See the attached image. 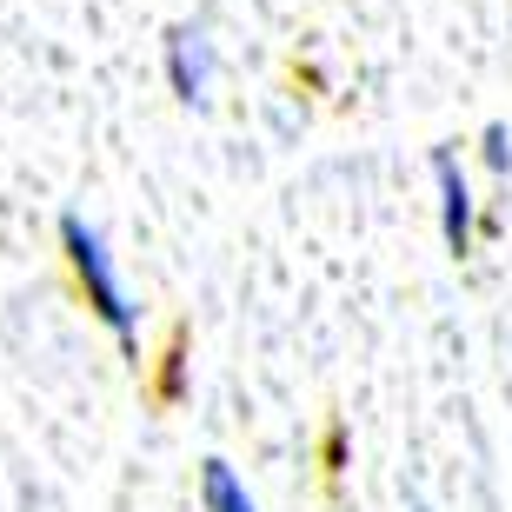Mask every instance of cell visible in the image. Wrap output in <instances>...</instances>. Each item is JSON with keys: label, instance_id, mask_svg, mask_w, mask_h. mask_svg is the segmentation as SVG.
<instances>
[{"label": "cell", "instance_id": "obj_1", "mask_svg": "<svg viewBox=\"0 0 512 512\" xmlns=\"http://www.w3.org/2000/svg\"><path fill=\"white\" fill-rule=\"evenodd\" d=\"M60 253H67V266H74V280H80V293H87V306H94V320L107 326L127 353H140V320H133V300H127V280H120V266H114L107 233H100L94 220L67 213V220H60Z\"/></svg>", "mask_w": 512, "mask_h": 512}, {"label": "cell", "instance_id": "obj_2", "mask_svg": "<svg viewBox=\"0 0 512 512\" xmlns=\"http://www.w3.org/2000/svg\"><path fill=\"white\" fill-rule=\"evenodd\" d=\"M213 74H220V60H213V40L200 20H180L167 34V87L180 107H207L213 100Z\"/></svg>", "mask_w": 512, "mask_h": 512}, {"label": "cell", "instance_id": "obj_3", "mask_svg": "<svg viewBox=\"0 0 512 512\" xmlns=\"http://www.w3.org/2000/svg\"><path fill=\"white\" fill-rule=\"evenodd\" d=\"M433 187H439V233H446V253L466 260L473 253V233H479V200H473V180L459 167L453 147H433Z\"/></svg>", "mask_w": 512, "mask_h": 512}, {"label": "cell", "instance_id": "obj_4", "mask_svg": "<svg viewBox=\"0 0 512 512\" xmlns=\"http://www.w3.org/2000/svg\"><path fill=\"white\" fill-rule=\"evenodd\" d=\"M200 506L207 512H260V499L247 493V479L233 473L227 459H207L200 466Z\"/></svg>", "mask_w": 512, "mask_h": 512}, {"label": "cell", "instance_id": "obj_5", "mask_svg": "<svg viewBox=\"0 0 512 512\" xmlns=\"http://www.w3.org/2000/svg\"><path fill=\"white\" fill-rule=\"evenodd\" d=\"M160 399H167V406L187 399V333H173L167 360H160Z\"/></svg>", "mask_w": 512, "mask_h": 512}, {"label": "cell", "instance_id": "obj_6", "mask_svg": "<svg viewBox=\"0 0 512 512\" xmlns=\"http://www.w3.org/2000/svg\"><path fill=\"white\" fill-rule=\"evenodd\" d=\"M486 167H493V173H512V133L499 127V120L486 127Z\"/></svg>", "mask_w": 512, "mask_h": 512}, {"label": "cell", "instance_id": "obj_7", "mask_svg": "<svg viewBox=\"0 0 512 512\" xmlns=\"http://www.w3.org/2000/svg\"><path fill=\"white\" fill-rule=\"evenodd\" d=\"M346 473V419H333L326 426V479H340Z\"/></svg>", "mask_w": 512, "mask_h": 512}, {"label": "cell", "instance_id": "obj_8", "mask_svg": "<svg viewBox=\"0 0 512 512\" xmlns=\"http://www.w3.org/2000/svg\"><path fill=\"white\" fill-rule=\"evenodd\" d=\"M413 512H426V506H413Z\"/></svg>", "mask_w": 512, "mask_h": 512}]
</instances>
